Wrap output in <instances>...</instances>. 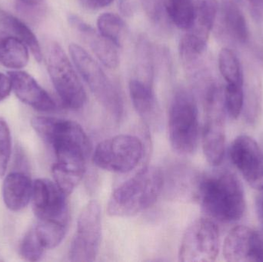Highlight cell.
Listing matches in <instances>:
<instances>
[{"label":"cell","instance_id":"cell-1","mask_svg":"<svg viewBox=\"0 0 263 262\" xmlns=\"http://www.w3.org/2000/svg\"><path fill=\"white\" fill-rule=\"evenodd\" d=\"M31 126L39 136L52 146L57 166L83 177L91 152L89 138L83 128L72 120L37 116Z\"/></svg>","mask_w":263,"mask_h":262},{"label":"cell","instance_id":"cell-2","mask_svg":"<svg viewBox=\"0 0 263 262\" xmlns=\"http://www.w3.org/2000/svg\"><path fill=\"white\" fill-rule=\"evenodd\" d=\"M196 195L204 212L221 223L239 221L245 213L243 187L230 171H219L201 178Z\"/></svg>","mask_w":263,"mask_h":262},{"label":"cell","instance_id":"cell-3","mask_svg":"<svg viewBox=\"0 0 263 262\" xmlns=\"http://www.w3.org/2000/svg\"><path fill=\"white\" fill-rule=\"evenodd\" d=\"M165 185L159 168H145L119 186L111 195L107 211L112 217H130L151 207Z\"/></svg>","mask_w":263,"mask_h":262},{"label":"cell","instance_id":"cell-4","mask_svg":"<svg viewBox=\"0 0 263 262\" xmlns=\"http://www.w3.org/2000/svg\"><path fill=\"white\" fill-rule=\"evenodd\" d=\"M168 128L170 144L177 153L190 155L196 150L199 138L197 105L185 89H179L173 96Z\"/></svg>","mask_w":263,"mask_h":262},{"label":"cell","instance_id":"cell-5","mask_svg":"<svg viewBox=\"0 0 263 262\" xmlns=\"http://www.w3.org/2000/svg\"><path fill=\"white\" fill-rule=\"evenodd\" d=\"M45 57L49 76L63 104L73 110L81 109L86 103V91L63 48L57 42H49Z\"/></svg>","mask_w":263,"mask_h":262},{"label":"cell","instance_id":"cell-6","mask_svg":"<svg viewBox=\"0 0 263 262\" xmlns=\"http://www.w3.org/2000/svg\"><path fill=\"white\" fill-rule=\"evenodd\" d=\"M225 110L224 90L214 83L210 85L205 95L202 149L212 166H219L225 155Z\"/></svg>","mask_w":263,"mask_h":262},{"label":"cell","instance_id":"cell-7","mask_svg":"<svg viewBox=\"0 0 263 262\" xmlns=\"http://www.w3.org/2000/svg\"><path fill=\"white\" fill-rule=\"evenodd\" d=\"M69 49L77 71L96 98L109 113L120 118L123 112V100L104 71L81 46L72 43Z\"/></svg>","mask_w":263,"mask_h":262},{"label":"cell","instance_id":"cell-8","mask_svg":"<svg viewBox=\"0 0 263 262\" xmlns=\"http://www.w3.org/2000/svg\"><path fill=\"white\" fill-rule=\"evenodd\" d=\"M143 153V144L138 137L118 135L99 143L92 161L100 169L117 173H127L136 169Z\"/></svg>","mask_w":263,"mask_h":262},{"label":"cell","instance_id":"cell-9","mask_svg":"<svg viewBox=\"0 0 263 262\" xmlns=\"http://www.w3.org/2000/svg\"><path fill=\"white\" fill-rule=\"evenodd\" d=\"M101 236V209L97 201H91L83 208L79 216L77 232L69 248V260L77 262L95 261Z\"/></svg>","mask_w":263,"mask_h":262},{"label":"cell","instance_id":"cell-10","mask_svg":"<svg viewBox=\"0 0 263 262\" xmlns=\"http://www.w3.org/2000/svg\"><path fill=\"white\" fill-rule=\"evenodd\" d=\"M219 232L214 221L199 218L189 226L179 249V261L207 262L216 260L219 255Z\"/></svg>","mask_w":263,"mask_h":262},{"label":"cell","instance_id":"cell-11","mask_svg":"<svg viewBox=\"0 0 263 262\" xmlns=\"http://www.w3.org/2000/svg\"><path fill=\"white\" fill-rule=\"evenodd\" d=\"M218 10V0L196 2L193 23L179 45L180 56L184 64L193 63L205 51Z\"/></svg>","mask_w":263,"mask_h":262},{"label":"cell","instance_id":"cell-12","mask_svg":"<svg viewBox=\"0 0 263 262\" xmlns=\"http://www.w3.org/2000/svg\"><path fill=\"white\" fill-rule=\"evenodd\" d=\"M67 195L58 187L55 182L47 178L34 181L32 189V209L38 220L69 221Z\"/></svg>","mask_w":263,"mask_h":262},{"label":"cell","instance_id":"cell-13","mask_svg":"<svg viewBox=\"0 0 263 262\" xmlns=\"http://www.w3.org/2000/svg\"><path fill=\"white\" fill-rule=\"evenodd\" d=\"M230 158L246 181L256 189H263V152L248 135H239L230 147Z\"/></svg>","mask_w":263,"mask_h":262},{"label":"cell","instance_id":"cell-14","mask_svg":"<svg viewBox=\"0 0 263 262\" xmlns=\"http://www.w3.org/2000/svg\"><path fill=\"white\" fill-rule=\"evenodd\" d=\"M223 255L229 261L263 262V235L247 226L235 227L224 241Z\"/></svg>","mask_w":263,"mask_h":262},{"label":"cell","instance_id":"cell-15","mask_svg":"<svg viewBox=\"0 0 263 262\" xmlns=\"http://www.w3.org/2000/svg\"><path fill=\"white\" fill-rule=\"evenodd\" d=\"M8 75L12 81V90L20 101L40 112L55 110V102L33 77L20 70L10 71Z\"/></svg>","mask_w":263,"mask_h":262},{"label":"cell","instance_id":"cell-16","mask_svg":"<svg viewBox=\"0 0 263 262\" xmlns=\"http://www.w3.org/2000/svg\"><path fill=\"white\" fill-rule=\"evenodd\" d=\"M69 24L79 36L92 49L103 66L114 69L120 64L117 46L76 15H69Z\"/></svg>","mask_w":263,"mask_h":262},{"label":"cell","instance_id":"cell-17","mask_svg":"<svg viewBox=\"0 0 263 262\" xmlns=\"http://www.w3.org/2000/svg\"><path fill=\"white\" fill-rule=\"evenodd\" d=\"M33 183L29 175L22 171H14L6 175L3 184L5 206L12 212H20L32 199Z\"/></svg>","mask_w":263,"mask_h":262},{"label":"cell","instance_id":"cell-18","mask_svg":"<svg viewBox=\"0 0 263 262\" xmlns=\"http://www.w3.org/2000/svg\"><path fill=\"white\" fill-rule=\"evenodd\" d=\"M29 62L26 45L15 35L0 32V64L10 69L20 70Z\"/></svg>","mask_w":263,"mask_h":262},{"label":"cell","instance_id":"cell-19","mask_svg":"<svg viewBox=\"0 0 263 262\" xmlns=\"http://www.w3.org/2000/svg\"><path fill=\"white\" fill-rule=\"evenodd\" d=\"M129 95L136 112L142 118H150L156 112V101L152 85L139 78L129 82Z\"/></svg>","mask_w":263,"mask_h":262},{"label":"cell","instance_id":"cell-20","mask_svg":"<svg viewBox=\"0 0 263 262\" xmlns=\"http://www.w3.org/2000/svg\"><path fill=\"white\" fill-rule=\"evenodd\" d=\"M0 22L2 24L12 32L18 39L21 40L30 49L37 62L40 63L43 58L42 49L35 34L24 22L5 11H0Z\"/></svg>","mask_w":263,"mask_h":262},{"label":"cell","instance_id":"cell-21","mask_svg":"<svg viewBox=\"0 0 263 262\" xmlns=\"http://www.w3.org/2000/svg\"><path fill=\"white\" fill-rule=\"evenodd\" d=\"M222 21L227 33L238 43H247L249 29L247 20L234 3L228 2L222 7Z\"/></svg>","mask_w":263,"mask_h":262},{"label":"cell","instance_id":"cell-22","mask_svg":"<svg viewBox=\"0 0 263 262\" xmlns=\"http://www.w3.org/2000/svg\"><path fill=\"white\" fill-rule=\"evenodd\" d=\"M99 32L112 42L117 48L124 44L126 37V25L121 17L117 14L106 12L97 19Z\"/></svg>","mask_w":263,"mask_h":262},{"label":"cell","instance_id":"cell-23","mask_svg":"<svg viewBox=\"0 0 263 262\" xmlns=\"http://www.w3.org/2000/svg\"><path fill=\"white\" fill-rule=\"evenodd\" d=\"M67 226V223L61 221L38 220L34 229L37 238L46 250L55 249L61 244L66 236Z\"/></svg>","mask_w":263,"mask_h":262},{"label":"cell","instance_id":"cell-24","mask_svg":"<svg viewBox=\"0 0 263 262\" xmlns=\"http://www.w3.org/2000/svg\"><path fill=\"white\" fill-rule=\"evenodd\" d=\"M170 19L181 29H187L193 23L195 4L193 0H162Z\"/></svg>","mask_w":263,"mask_h":262},{"label":"cell","instance_id":"cell-25","mask_svg":"<svg viewBox=\"0 0 263 262\" xmlns=\"http://www.w3.org/2000/svg\"><path fill=\"white\" fill-rule=\"evenodd\" d=\"M219 68L227 84L243 86V73L237 55L224 48L219 54Z\"/></svg>","mask_w":263,"mask_h":262},{"label":"cell","instance_id":"cell-26","mask_svg":"<svg viewBox=\"0 0 263 262\" xmlns=\"http://www.w3.org/2000/svg\"><path fill=\"white\" fill-rule=\"evenodd\" d=\"M15 6L22 18L31 24H39L47 13L46 0H15Z\"/></svg>","mask_w":263,"mask_h":262},{"label":"cell","instance_id":"cell-27","mask_svg":"<svg viewBox=\"0 0 263 262\" xmlns=\"http://www.w3.org/2000/svg\"><path fill=\"white\" fill-rule=\"evenodd\" d=\"M46 249L43 247L37 238L34 227L26 232L20 246V255L28 261H37L41 260Z\"/></svg>","mask_w":263,"mask_h":262},{"label":"cell","instance_id":"cell-28","mask_svg":"<svg viewBox=\"0 0 263 262\" xmlns=\"http://www.w3.org/2000/svg\"><path fill=\"white\" fill-rule=\"evenodd\" d=\"M225 108L232 118H237L242 112L244 104V93L242 86L227 84L224 89Z\"/></svg>","mask_w":263,"mask_h":262},{"label":"cell","instance_id":"cell-29","mask_svg":"<svg viewBox=\"0 0 263 262\" xmlns=\"http://www.w3.org/2000/svg\"><path fill=\"white\" fill-rule=\"evenodd\" d=\"M12 153L10 129L4 118L0 117V178L6 174Z\"/></svg>","mask_w":263,"mask_h":262},{"label":"cell","instance_id":"cell-30","mask_svg":"<svg viewBox=\"0 0 263 262\" xmlns=\"http://www.w3.org/2000/svg\"><path fill=\"white\" fill-rule=\"evenodd\" d=\"M143 9L148 18L153 22L160 19L162 14V0H141Z\"/></svg>","mask_w":263,"mask_h":262},{"label":"cell","instance_id":"cell-31","mask_svg":"<svg viewBox=\"0 0 263 262\" xmlns=\"http://www.w3.org/2000/svg\"><path fill=\"white\" fill-rule=\"evenodd\" d=\"M12 90V81L9 75L0 72V103L6 99Z\"/></svg>","mask_w":263,"mask_h":262},{"label":"cell","instance_id":"cell-32","mask_svg":"<svg viewBox=\"0 0 263 262\" xmlns=\"http://www.w3.org/2000/svg\"><path fill=\"white\" fill-rule=\"evenodd\" d=\"M115 0H80L83 7L91 10L100 9L109 6Z\"/></svg>","mask_w":263,"mask_h":262},{"label":"cell","instance_id":"cell-33","mask_svg":"<svg viewBox=\"0 0 263 262\" xmlns=\"http://www.w3.org/2000/svg\"><path fill=\"white\" fill-rule=\"evenodd\" d=\"M119 9L124 16L130 17L134 13L135 6L131 0H120Z\"/></svg>","mask_w":263,"mask_h":262},{"label":"cell","instance_id":"cell-34","mask_svg":"<svg viewBox=\"0 0 263 262\" xmlns=\"http://www.w3.org/2000/svg\"><path fill=\"white\" fill-rule=\"evenodd\" d=\"M250 6L256 13H260L263 8V0H249Z\"/></svg>","mask_w":263,"mask_h":262},{"label":"cell","instance_id":"cell-35","mask_svg":"<svg viewBox=\"0 0 263 262\" xmlns=\"http://www.w3.org/2000/svg\"><path fill=\"white\" fill-rule=\"evenodd\" d=\"M262 209H263V203H262Z\"/></svg>","mask_w":263,"mask_h":262}]
</instances>
